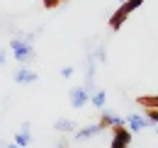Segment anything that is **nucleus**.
Instances as JSON below:
<instances>
[{"instance_id": "nucleus-9", "label": "nucleus", "mask_w": 158, "mask_h": 148, "mask_svg": "<svg viewBox=\"0 0 158 148\" xmlns=\"http://www.w3.org/2000/svg\"><path fill=\"white\" fill-rule=\"evenodd\" d=\"M12 143H15V146H20V148H27L29 143H32V126H29V121H24V124H22V129L15 134Z\"/></svg>"}, {"instance_id": "nucleus-6", "label": "nucleus", "mask_w": 158, "mask_h": 148, "mask_svg": "<svg viewBox=\"0 0 158 148\" xmlns=\"http://www.w3.org/2000/svg\"><path fill=\"white\" fill-rule=\"evenodd\" d=\"M37 71H32V68H27V66H20L15 73H12V80L15 83H20V85H32V83H37Z\"/></svg>"}, {"instance_id": "nucleus-14", "label": "nucleus", "mask_w": 158, "mask_h": 148, "mask_svg": "<svg viewBox=\"0 0 158 148\" xmlns=\"http://www.w3.org/2000/svg\"><path fill=\"white\" fill-rule=\"evenodd\" d=\"M7 54H10V51L0 46V66H5V61H7Z\"/></svg>"}, {"instance_id": "nucleus-7", "label": "nucleus", "mask_w": 158, "mask_h": 148, "mask_svg": "<svg viewBox=\"0 0 158 148\" xmlns=\"http://www.w3.org/2000/svg\"><path fill=\"white\" fill-rule=\"evenodd\" d=\"M124 124H127V129L131 131V134H139V131L148 129V121H146V117H141V114H129V117H124Z\"/></svg>"}, {"instance_id": "nucleus-8", "label": "nucleus", "mask_w": 158, "mask_h": 148, "mask_svg": "<svg viewBox=\"0 0 158 148\" xmlns=\"http://www.w3.org/2000/svg\"><path fill=\"white\" fill-rule=\"evenodd\" d=\"M100 126L102 129H114V126H124V117H119L114 112H102V117H100Z\"/></svg>"}, {"instance_id": "nucleus-18", "label": "nucleus", "mask_w": 158, "mask_h": 148, "mask_svg": "<svg viewBox=\"0 0 158 148\" xmlns=\"http://www.w3.org/2000/svg\"><path fill=\"white\" fill-rule=\"evenodd\" d=\"M153 126H156V134H158V121H156V124H153Z\"/></svg>"}, {"instance_id": "nucleus-19", "label": "nucleus", "mask_w": 158, "mask_h": 148, "mask_svg": "<svg viewBox=\"0 0 158 148\" xmlns=\"http://www.w3.org/2000/svg\"><path fill=\"white\" fill-rule=\"evenodd\" d=\"M119 2H127V0H119Z\"/></svg>"}, {"instance_id": "nucleus-13", "label": "nucleus", "mask_w": 158, "mask_h": 148, "mask_svg": "<svg viewBox=\"0 0 158 148\" xmlns=\"http://www.w3.org/2000/svg\"><path fill=\"white\" fill-rule=\"evenodd\" d=\"M146 121H148V126H153L158 121V109H146Z\"/></svg>"}, {"instance_id": "nucleus-12", "label": "nucleus", "mask_w": 158, "mask_h": 148, "mask_svg": "<svg viewBox=\"0 0 158 148\" xmlns=\"http://www.w3.org/2000/svg\"><path fill=\"white\" fill-rule=\"evenodd\" d=\"M90 54H93V58L100 61V63H105V61H107V49H105V44H100L98 49H95V51H90Z\"/></svg>"}, {"instance_id": "nucleus-1", "label": "nucleus", "mask_w": 158, "mask_h": 148, "mask_svg": "<svg viewBox=\"0 0 158 148\" xmlns=\"http://www.w3.org/2000/svg\"><path fill=\"white\" fill-rule=\"evenodd\" d=\"M7 51L15 56V61H17L20 66H27V68H29L32 61H37L34 44H29V41H24V39H20V37H15L10 41V49H7Z\"/></svg>"}, {"instance_id": "nucleus-17", "label": "nucleus", "mask_w": 158, "mask_h": 148, "mask_svg": "<svg viewBox=\"0 0 158 148\" xmlns=\"http://www.w3.org/2000/svg\"><path fill=\"white\" fill-rule=\"evenodd\" d=\"M0 148H20V146H15V143H10V141H0Z\"/></svg>"}, {"instance_id": "nucleus-16", "label": "nucleus", "mask_w": 158, "mask_h": 148, "mask_svg": "<svg viewBox=\"0 0 158 148\" xmlns=\"http://www.w3.org/2000/svg\"><path fill=\"white\" fill-rule=\"evenodd\" d=\"M56 5H61V0H44V7H49V10L56 7Z\"/></svg>"}, {"instance_id": "nucleus-11", "label": "nucleus", "mask_w": 158, "mask_h": 148, "mask_svg": "<svg viewBox=\"0 0 158 148\" xmlns=\"http://www.w3.org/2000/svg\"><path fill=\"white\" fill-rule=\"evenodd\" d=\"M90 102H93V107L102 109V107L107 105V92H105V90H95V92L90 95Z\"/></svg>"}, {"instance_id": "nucleus-10", "label": "nucleus", "mask_w": 158, "mask_h": 148, "mask_svg": "<svg viewBox=\"0 0 158 148\" xmlns=\"http://www.w3.org/2000/svg\"><path fill=\"white\" fill-rule=\"evenodd\" d=\"M54 129L59 131V134H73L78 126H76V121H71V119L63 117V119H56V121H54Z\"/></svg>"}, {"instance_id": "nucleus-4", "label": "nucleus", "mask_w": 158, "mask_h": 148, "mask_svg": "<svg viewBox=\"0 0 158 148\" xmlns=\"http://www.w3.org/2000/svg\"><path fill=\"white\" fill-rule=\"evenodd\" d=\"M102 131H105V129L100 126V121H98V124H90V126H83V129L73 131V141H76V143H85V141H90V138L100 136Z\"/></svg>"}, {"instance_id": "nucleus-20", "label": "nucleus", "mask_w": 158, "mask_h": 148, "mask_svg": "<svg viewBox=\"0 0 158 148\" xmlns=\"http://www.w3.org/2000/svg\"><path fill=\"white\" fill-rule=\"evenodd\" d=\"M0 17H2V15H0Z\"/></svg>"}, {"instance_id": "nucleus-3", "label": "nucleus", "mask_w": 158, "mask_h": 148, "mask_svg": "<svg viewBox=\"0 0 158 148\" xmlns=\"http://www.w3.org/2000/svg\"><path fill=\"white\" fill-rule=\"evenodd\" d=\"M131 146V131L127 126H114L112 129V141L110 148H129Z\"/></svg>"}, {"instance_id": "nucleus-2", "label": "nucleus", "mask_w": 158, "mask_h": 148, "mask_svg": "<svg viewBox=\"0 0 158 148\" xmlns=\"http://www.w3.org/2000/svg\"><path fill=\"white\" fill-rule=\"evenodd\" d=\"M141 5H143V0H127V2H122L117 10H114V15L110 17V29H112V32H117L119 27L127 22V17H129L134 10H139Z\"/></svg>"}, {"instance_id": "nucleus-5", "label": "nucleus", "mask_w": 158, "mask_h": 148, "mask_svg": "<svg viewBox=\"0 0 158 148\" xmlns=\"http://www.w3.org/2000/svg\"><path fill=\"white\" fill-rule=\"evenodd\" d=\"M68 100H71V107H73V109H80V107H85V105L90 102V95L85 92L83 85H76V88H71Z\"/></svg>"}, {"instance_id": "nucleus-15", "label": "nucleus", "mask_w": 158, "mask_h": 148, "mask_svg": "<svg viewBox=\"0 0 158 148\" xmlns=\"http://www.w3.org/2000/svg\"><path fill=\"white\" fill-rule=\"evenodd\" d=\"M61 75H63V78H71V75H73V66H66V68H61Z\"/></svg>"}]
</instances>
